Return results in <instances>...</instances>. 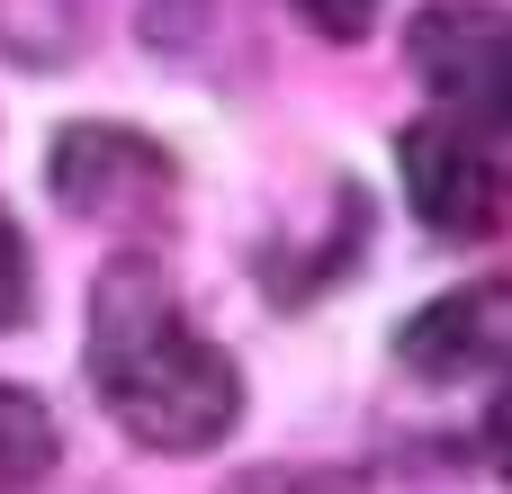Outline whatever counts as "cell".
<instances>
[{"mask_svg":"<svg viewBox=\"0 0 512 494\" xmlns=\"http://www.w3.org/2000/svg\"><path fill=\"white\" fill-rule=\"evenodd\" d=\"M90 387L108 405V423L162 459L216 450L243 414V378L234 360L189 324V306L171 297L162 261L117 252L90 288Z\"/></svg>","mask_w":512,"mask_h":494,"instance_id":"obj_1","label":"cell"},{"mask_svg":"<svg viewBox=\"0 0 512 494\" xmlns=\"http://www.w3.org/2000/svg\"><path fill=\"white\" fill-rule=\"evenodd\" d=\"M423 90L468 135H512V9L495 0H432L405 36Z\"/></svg>","mask_w":512,"mask_h":494,"instance_id":"obj_2","label":"cell"},{"mask_svg":"<svg viewBox=\"0 0 512 494\" xmlns=\"http://www.w3.org/2000/svg\"><path fill=\"white\" fill-rule=\"evenodd\" d=\"M54 198L90 225H162L171 216V153L153 135H126V126H63L54 153Z\"/></svg>","mask_w":512,"mask_h":494,"instance_id":"obj_3","label":"cell"},{"mask_svg":"<svg viewBox=\"0 0 512 494\" xmlns=\"http://www.w3.org/2000/svg\"><path fill=\"white\" fill-rule=\"evenodd\" d=\"M396 162H405V198H414V216H423L441 243H486V234L512 216V171L468 135V126H450V117L405 126Z\"/></svg>","mask_w":512,"mask_h":494,"instance_id":"obj_4","label":"cell"},{"mask_svg":"<svg viewBox=\"0 0 512 494\" xmlns=\"http://www.w3.org/2000/svg\"><path fill=\"white\" fill-rule=\"evenodd\" d=\"M512 351V279H477V288H450L432 297L405 333H396V360L414 378H477L486 360Z\"/></svg>","mask_w":512,"mask_h":494,"instance_id":"obj_5","label":"cell"},{"mask_svg":"<svg viewBox=\"0 0 512 494\" xmlns=\"http://www.w3.org/2000/svg\"><path fill=\"white\" fill-rule=\"evenodd\" d=\"M54 459H63V432H54L45 396H27V387L0 378V494H27Z\"/></svg>","mask_w":512,"mask_h":494,"instance_id":"obj_6","label":"cell"},{"mask_svg":"<svg viewBox=\"0 0 512 494\" xmlns=\"http://www.w3.org/2000/svg\"><path fill=\"white\" fill-rule=\"evenodd\" d=\"M27 306H36V270H27L18 225L0 216V333H9V324H27Z\"/></svg>","mask_w":512,"mask_h":494,"instance_id":"obj_7","label":"cell"},{"mask_svg":"<svg viewBox=\"0 0 512 494\" xmlns=\"http://www.w3.org/2000/svg\"><path fill=\"white\" fill-rule=\"evenodd\" d=\"M486 459H495V477L512 486V369H504V387H495V405H486Z\"/></svg>","mask_w":512,"mask_h":494,"instance_id":"obj_8","label":"cell"},{"mask_svg":"<svg viewBox=\"0 0 512 494\" xmlns=\"http://www.w3.org/2000/svg\"><path fill=\"white\" fill-rule=\"evenodd\" d=\"M297 9H306L324 36H360V27L378 18V0H297Z\"/></svg>","mask_w":512,"mask_h":494,"instance_id":"obj_9","label":"cell"}]
</instances>
